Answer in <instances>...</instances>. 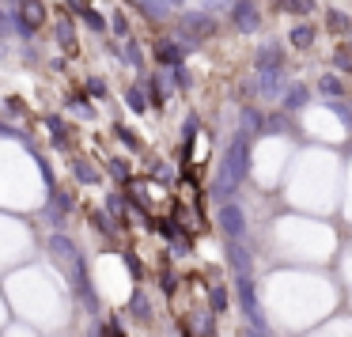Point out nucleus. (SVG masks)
Instances as JSON below:
<instances>
[{
  "label": "nucleus",
  "mask_w": 352,
  "mask_h": 337,
  "mask_svg": "<svg viewBox=\"0 0 352 337\" xmlns=\"http://www.w3.org/2000/svg\"><path fill=\"white\" fill-rule=\"evenodd\" d=\"M0 34H8V16L0 12Z\"/></svg>",
  "instance_id": "6ab92c4d"
},
{
  "label": "nucleus",
  "mask_w": 352,
  "mask_h": 337,
  "mask_svg": "<svg viewBox=\"0 0 352 337\" xmlns=\"http://www.w3.org/2000/svg\"><path fill=\"white\" fill-rule=\"evenodd\" d=\"M337 65H341V69H352V50H337Z\"/></svg>",
  "instance_id": "4468645a"
},
{
  "label": "nucleus",
  "mask_w": 352,
  "mask_h": 337,
  "mask_svg": "<svg viewBox=\"0 0 352 337\" xmlns=\"http://www.w3.org/2000/svg\"><path fill=\"white\" fill-rule=\"evenodd\" d=\"M284 107H288V110H303V107H307V87H303V84L288 87V95H284Z\"/></svg>",
  "instance_id": "39448f33"
},
{
  "label": "nucleus",
  "mask_w": 352,
  "mask_h": 337,
  "mask_svg": "<svg viewBox=\"0 0 352 337\" xmlns=\"http://www.w3.org/2000/svg\"><path fill=\"white\" fill-rule=\"evenodd\" d=\"M38 23H42V4L27 0V4H23V27H27V31H34Z\"/></svg>",
  "instance_id": "423d86ee"
},
{
  "label": "nucleus",
  "mask_w": 352,
  "mask_h": 337,
  "mask_svg": "<svg viewBox=\"0 0 352 337\" xmlns=\"http://www.w3.org/2000/svg\"><path fill=\"white\" fill-rule=\"evenodd\" d=\"M314 42V27H307V23H299L296 31H292V46H299V50H307Z\"/></svg>",
  "instance_id": "0eeeda50"
},
{
  "label": "nucleus",
  "mask_w": 352,
  "mask_h": 337,
  "mask_svg": "<svg viewBox=\"0 0 352 337\" xmlns=\"http://www.w3.org/2000/svg\"><path fill=\"white\" fill-rule=\"evenodd\" d=\"M261 87H265V95L273 99V95H280V87H284V76H280V69H269V72H261Z\"/></svg>",
  "instance_id": "20e7f679"
},
{
  "label": "nucleus",
  "mask_w": 352,
  "mask_h": 337,
  "mask_svg": "<svg viewBox=\"0 0 352 337\" xmlns=\"http://www.w3.org/2000/svg\"><path fill=\"white\" fill-rule=\"evenodd\" d=\"M125 102H129V110H137V114H144V110H148V99H144L140 87H129V91H125Z\"/></svg>",
  "instance_id": "1a4fd4ad"
},
{
  "label": "nucleus",
  "mask_w": 352,
  "mask_h": 337,
  "mask_svg": "<svg viewBox=\"0 0 352 337\" xmlns=\"http://www.w3.org/2000/svg\"><path fill=\"white\" fill-rule=\"evenodd\" d=\"M258 23H261L258 8H254L250 0H239L235 4V27L239 31H258Z\"/></svg>",
  "instance_id": "7ed1b4c3"
},
{
  "label": "nucleus",
  "mask_w": 352,
  "mask_h": 337,
  "mask_svg": "<svg viewBox=\"0 0 352 337\" xmlns=\"http://www.w3.org/2000/svg\"><path fill=\"white\" fill-rule=\"evenodd\" d=\"M284 8H292V12H314V0H284Z\"/></svg>",
  "instance_id": "ddd939ff"
},
{
  "label": "nucleus",
  "mask_w": 352,
  "mask_h": 337,
  "mask_svg": "<svg viewBox=\"0 0 352 337\" xmlns=\"http://www.w3.org/2000/svg\"><path fill=\"white\" fill-rule=\"evenodd\" d=\"M186 27H193L197 34H205L212 23H208V16H186Z\"/></svg>",
  "instance_id": "f8f14e48"
},
{
  "label": "nucleus",
  "mask_w": 352,
  "mask_h": 337,
  "mask_svg": "<svg viewBox=\"0 0 352 337\" xmlns=\"http://www.w3.org/2000/svg\"><path fill=\"white\" fill-rule=\"evenodd\" d=\"M84 16H87V23H91V27H99V31H102V16H99V12L84 8Z\"/></svg>",
  "instance_id": "dca6fc26"
},
{
  "label": "nucleus",
  "mask_w": 352,
  "mask_h": 337,
  "mask_svg": "<svg viewBox=\"0 0 352 337\" xmlns=\"http://www.w3.org/2000/svg\"><path fill=\"white\" fill-rule=\"evenodd\" d=\"M318 91L322 95H341V80H337V76H322L318 80Z\"/></svg>",
  "instance_id": "9b49d317"
},
{
  "label": "nucleus",
  "mask_w": 352,
  "mask_h": 337,
  "mask_svg": "<svg viewBox=\"0 0 352 337\" xmlns=\"http://www.w3.org/2000/svg\"><path fill=\"white\" fill-rule=\"evenodd\" d=\"M110 175H114V178H125V175H129V167H125L122 160H114V163H110Z\"/></svg>",
  "instance_id": "2eb2a0df"
},
{
  "label": "nucleus",
  "mask_w": 352,
  "mask_h": 337,
  "mask_svg": "<svg viewBox=\"0 0 352 337\" xmlns=\"http://www.w3.org/2000/svg\"><path fill=\"white\" fill-rule=\"evenodd\" d=\"M125 57H129V61H133V65H140V50H137V46H133V42H129V50H125Z\"/></svg>",
  "instance_id": "f3484780"
},
{
  "label": "nucleus",
  "mask_w": 352,
  "mask_h": 337,
  "mask_svg": "<svg viewBox=\"0 0 352 337\" xmlns=\"http://www.w3.org/2000/svg\"><path fill=\"white\" fill-rule=\"evenodd\" d=\"M220 228L228 231L231 239H243V231H246L243 208H239V205H220Z\"/></svg>",
  "instance_id": "f03ea898"
},
{
  "label": "nucleus",
  "mask_w": 352,
  "mask_h": 337,
  "mask_svg": "<svg viewBox=\"0 0 352 337\" xmlns=\"http://www.w3.org/2000/svg\"><path fill=\"white\" fill-rule=\"evenodd\" d=\"M72 175H76L80 182H99V171H95V167H87L84 160H80V163H72Z\"/></svg>",
  "instance_id": "9d476101"
},
{
  "label": "nucleus",
  "mask_w": 352,
  "mask_h": 337,
  "mask_svg": "<svg viewBox=\"0 0 352 337\" xmlns=\"http://www.w3.org/2000/svg\"><path fill=\"white\" fill-rule=\"evenodd\" d=\"M87 91H91V95H102L107 87H102V80H91V84H87Z\"/></svg>",
  "instance_id": "a211bd4d"
},
{
  "label": "nucleus",
  "mask_w": 352,
  "mask_h": 337,
  "mask_svg": "<svg viewBox=\"0 0 352 337\" xmlns=\"http://www.w3.org/2000/svg\"><path fill=\"white\" fill-rule=\"evenodd\" d=\"M155 54H160V61H163V65H178L182 50H178L175 42H160V50H155Z\"/></svg>",
  "instance_id": "6e6552de"
},
{
  "label": "nucleus",
  "mask_w": 352,
  "mask_h": 337,
  "mask_svg": "<svg viewBox=\"0 0 352 337\" xmlns=\"http://www.w3.org/2000/svg\"><path fill=\"white\" fill-rule=\"evenodd\" d=\"M246 178V140L239 137L235 144L228 148V155H223L220 163V175H216V193H231L239 182Z\"/></svg>",
  "instance_id": "f257e3e1"
}]
</instances>
